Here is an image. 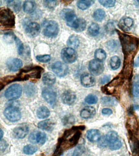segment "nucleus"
<instances>
[{"instance_id":"29","label":"nucleus","mask_w":139,"mask_h":156,"mask_svg":"<svg viewBox=\"0 0 139 156\" xmlns=\"http://www.w3.org/2000/svg\"><path fill=\"white\" fill-rule=\"evenodd\" d=\"M100 27L98 24L93 23L89 27L88 32L89 35L91 36H96L98 35L99 32Z\"/></svg>"},{"instance_id":"16","label":"nucleus","mask_w":139,"mask_h":156,"mask_svg":"<svg viewBox=\"0 0 139 156\" xmlns=\"http://www.w3.org/2000/svg\"><path fill=\"white\" fill-rule=\"evenodd\" d=\"M7 66L11 71H18L22 67L23 62L21 60L18 58H9L7 61Z\"/></svg>"},{"instance_id":"1","label":"nucleus","mask_w":139,"mask_h":156,"mask_svg":"<svg viewBox=\"0 0 139 156\" xmlns=\"http://www.w3.org/2000/svg\"><path fill=\"white\" fill-rule=\"evenodd\" d=\"M85 129L84 126H80L64 130L58 139L53 156H60L65 151L76 146Z\"/></svg>"},{"instance_id":"27","label":"nucleus","mask_w":139,"mask_h":156,"mask_svg":"<svg viewBox=\"0 0 139 156\" xmlns=\"http://www.w3.org/2000/svg\"><path fill=\"white\" fill-rule=\"evenodd\" d=\"M67 44L68 46L71 48H77L79 47L80 44V41L77 36L72 35L69 37L67 41Z\"/></svg>"},{"instance_id":"46","label":"nucleus","mask_w":139,"mask_h":156,"mask_svg":"<svg viewBox=\"0 0 139 156\" xmlns=\"http://www.w3.org/2000/svg\"><path fill=\"white\" fill-rule=\"evenodd\" d=\"M8 144L7 141L4 140H1L0 142V149L1 152H3L5 151L8 147Z\"/></svg>"},{"instance_id":"21","label":"nucleus","mask_w":139,"mask_h":156,"mask_svg":"<svg viewBox=\"0 0 139 156\" xmlns=\"http://www.w3.org/2000/svg\"><path fill=\"white\" fill-rule=\"evenodd\" d=\"M38 128L46 131H51L53 130L55 126V123L53 120L51 119L40 122L38 125Z\"/></svg>"},{"instance_id":"9","label":"nucleus","mask_w":139,"mask_h":156,"mask_svg":"<svg viewBox=\"0 0 139 156\" xmlns=\"http://www.w3.org/2000/svg\"><path fill=\"white\" fill-rule=\"evenodd\" d=\"M42 97L45 101L52 107H54L57 103V94L54 89L52 88H44L42 90Z\"/></svg>"},{"instance_id":"45","label":"nucleus","mask_w":139,"mask_h":156,"mask_svg":"<svg viewBox=\"0 0 139 156\" xmlns=\"http://www.w3.org/2000/svg\"><path fill=\"white\" fill-rule=\"evenodd\" d=\"M16 35H14L13 33H7L4 36V40L8 42H12L13 40H14Z\"/></svg>"},{"instance_id":"48","label":"nucleus","mask_w":139,"mask_h":156,"mask_svg":"<svg viewBox=\"0 0 139 156\" xmlns=\"http://www.w3.org/2000/svg\"><path fill=\"white\" fill-rule=\"evenodd\" d=\"M111 79L110 75H105L102 78H101V84H104L109 81Z\"/></svg>"},{"instance_id":"12","label":"nucleus","mask_w":139,"mask_h":156,"mask_svg":"<svg viewBox=\"0 0 139 156\" xmlns=\"http://www.w3.org/2000/svg\"><path fill=\"white\" fill-rule=\"evenodd\" d=\"M89 70L93 75L98 76L102 74L104 70V66L102 62L97 60L90 61L89 65Z\"/></svg>"},{"instance_id":"53","label":"nucleus","mask_w":139,"mask_h":156,"mask_svg":"<svg viewBox=\"0 0 139 156\" xmlns=\"http://www.w3.org/2000/svg\"><path fill=\"white\" fill-rule=\"evenodd\" d=\"M137 1V2L139 3V1Z\"/></svg>"},{"instance_id":"36","label":"nucleus","mask_w":139,"mask_h":156,"mask_svg":"<svg viewBox=\"0 0 139 156\" xmlns=\"http://www.w3.org/2000/svg\"><path fill=\"white\" fill-rule=\"evenodd\" d=\"M85 151V147L82 145L78 146L75 149L71 156H81Z\"/></svg>"},{"instance_id":"52","label":"nucleus","mask_w":139,"mask_h":156,"mask_svg":"<svg viewBox=\"0 0 139 156\" xmlns=\"http://www.w3.org/2000/svg\"><path fill=\"white\" fill-rule=\"evenodd\" d=\"M86 156H92L90 155H86Z\"/></svg>"},{"instance_id":"2","label":"nucleus","mask_w":139,"mask_h":156,"mask_svg":"<svg viewBox=\"0 0 139 156\" xmlns=\"http://www.w3.org/2000/svg\"><path fill=\"white\" fill-rule=\"evenodd\" d=\"M43 68L38 66H29L20 70L15 76H10L11 83L17 81H24L30 79H39L41 78Z\"/></svg>"},{"instance_id":"31","label":"nucleus","mask_w":139,"mask_h":156,"mask_svg":"<svg viewBox=\"0 0 139 156\" xmlns=\"http://www.w3.org/2000/svg\"><path fill=\"white\" fill-rule=\"evenodd\" d=\"M105 15V12L103 10L98 9L95 11L93 16L95 20L98 22H101L104 19Z\"/></svg>"},{"instance_id":"44","label":"nucleus","mask_w":139,"mask_h":156,"mask_svg":"<svg viewBox=\"0 0 139 156\" xmlns=\"http://www.w3.org/2000/svg\"><path fill=\"white\" fill-rule=\"evenodd\" d=\"M25 92L28 95H32L35 91V87L32 84H28L25 87Z\"/></svg>"},{"instance_id":"22","label":"nucleus","mask_w":139,"mask_h":156,"mask_svg":"<svg viewBox=\"0 0 139 156\" xmlns=\"http://www.w3.org/2000/svg\"><path fill=\"white\" fill-rule=\"evenodd\" d=\"M96 113V109L93 107H86L82 110L80 114L82 118L88 119L94 116Z\"/></svg>"},{"instance_id":"42","label":"nucleus","mask_w":139,"mask_h":156,"mask_svg":"<svg viewBox=\"0 0 139 156\" xmlns=\"http://www.w3.org/2000/svg\"><path fill=\"white\" fill-rule=\"evenodd\" d=\"M36 58L39 62L42 63H47L50 61L51 57L50 55H38L36 56Z\"/></svg>"},{"instance_id":"39","label":"nucleus","mask_w":139,"mask_h":156,"mask_svg":"<svg viewBox=\"0 0 139 156\" xmlns=\"http://www.w3.org/2000/svg\"><path fill=\"white\" fill-rule=\"evenodd\" d=\"M99 2L104 7L109 8L113 7L115 5L116 1L114 0H100Z\"/></svg>"},{"instance_id":"14","label":"nucleus","mask_w":139,"mask_h":156,"mask_svg":"<svg viewBox=\"0 0 139 156\" xmlns=\"http://www.w3.org/2000/svg\"><path fill=\"white\" fill-rule=\"evenodd\" d=\"M29 128L26 124H22L17 126L13 130V135L17 139H22L25 138L28 133Z\"/></svg>"},{"instance_id":"49","label":"nucleus","mask_w":139,"mask_h":156,"mask_svg":"<svg viewBox=\"0 0 139 156\" xmlns=\"http://www.w3.org/2000/svg\"><path fill=\"white\" fill-rule=\"evenodd\" d=\"M102 114L105 115H109L113 113L112 110L108 108H104L102 110Z\"/></svg>"},{"instance_id":"20","label":"nucleus","mask_w":139,"mask_h":156,"mask_svg":"<svg viewBox=\"0 0 139 156\" xmlns=\"http://www.w3.org/2000/svg\"><path fill=\"white\" fill-rule=\"evenodd\" d=\"M86 137L89 141L92 142H97L101 140V133L97 129H91L86 133Z\"/></svg>"},{"instance_id":"51","label":"nucleus","mask_w":139,"mask_h":156,"mask_svg":"<svg viewBox=\"0 0 139 156\" xmlns=\"http://www.w3.org/2000/svg\"><path fill=\"white\" fill-rule=\"evenodd\" d=\"M4 135V133L2 130V129H1V131H0V137H1V140H2V137Z\"/></svg>"},{"instance_id":"8","label":"nucleus","mask_w":139,"mask_h":156,"mask_svg":"<svg viewBox=\"0 0 139 156\" xmlns=\"http://www.w3.org/2000/svg\"><path fill=\"white\" fill-rule=\"evenodd\" d=\"M22 93V87L19 84H14L10 85L6 90L5 96L7 99L13 101L20 97Z\"/></svg>"},{"instance_id":"13","label":"nucleus","mask_w":139,"mask_h":156,"mask_svg":"<svg viewBox=\"0 0 139 156\" xmlns=\"http://www.w3.org/2000/svg\"><path fill=\"white\" fill-rule=\"evenodd\" d=\"M52 70L58 76L63 77L68 73L69 68L65 63L60 62H56L52 65Z\"/></svg>"},{"instance_id":"38","label":"nucleus","mask_w":139,"mask_h":156,"mask_svg":"<svg viewBox=\"0 0 139 156\" xmlns=\"http://www.w3.org/2000/svg\"><path fill=\"white\" fill-rule=\"evenodd\" d=\"M97 96L94 94L89 95L85 99V102L90 105L95 104L97 103Z\"/></svg>"},{"instance_id":"41","label":"nucleus","mask_w":139,"mask_h":156,"mask_svg":"<svg viewBox=\"0 0 139 156\" xmlns=\"http://www.w3.org/2000/svg\"><path fill=\"white\" fill-rule=\"evenodd\" d=\"M122 146V143L120 140H117L113 143L109 144V148L112 151H116L119 149Z\"/></svg>"},{"instance_id":"50","label":"nucleus","mask_w":139,"mask_h":156,"mask_svg":"<svg viewBox=\"0 0 139 156\" xmlns=\"http://www.w3.org/2000/svg\"><path fill=\"white\" fill-rule=\"evenodd\" d=\"M134 65L135 67H139V57H137L134 63Z\"/></svg>"},{"instance_id":"15","label":"nucleus","mask_w":139,"mask_h":156,"mask_svg":"<svg viewBox=\"0 0 139 156\" xmlns=\"http://www.w3.org/2000/svg\"><path fill=\"white\" fill-rule=\"evenodd\" d=\"M25 30L29 36L34 37L39 34L41 27L39 24L36 22H30L25 26Z\"/></svg>"},{"instance_id":"19","label":"nucleus","mask_w":139,"mask_h":156,"mask_svg":"<svg viewBox=\"0 0 139 156\" xmlns=\"http://www.w3.org/2000/svg\"><path fill=\"white\" fill-rule=\"evenodd\" d=\"M134 24L133 20L129 17H124L119 21V27L124 31H128L132 28Z\"/></svg>"},{"instance_id":"11","label":"nucleus","mask_w":139,"mask_h":156,"mask_svg":"<svg viewBox=\"0 0 139 156\" xmlns=\"http://www.w3.org/2000/svg\"><path fill=\"white\" fill-rule=\"evenodd\" d=\"M29 140L31 143L43 145L47 140V135L45 133L36 130L30 134Z\"/></svg>"},{"instance_id":"23","label":"nucleus","mask_w":139,"mask_h":156,"mask_svg":"<svg viewBox=\"0 0 139 156\" xmlns=\"http://www.w3.org/2000/svg\"><path fill=\"white\" fill-rule=\"evenodd\" d=\"M42 80L45 85L52 86L55 83L56 77L52 73H47L43 74Z\"/></svg>"},{"instance_id":"35","label":"nucleus","mask_w":139,"mask_h":156,"mask_svg":"<svg viewBox=\"0 0 139 156\" xmlns=\"http://www.w3.org/2000/svg\"><path fill=\"white\" fill-rule=\"evenodd\" d=\"M102 101L104 105L108 106L115 105L116 104L117 101L114 98L104 97L102 98Z\"/></svg>"},{"instance_id":"33","label":"nucleus","mask_w":139,"mask_h":156,"mask_svg":"<svg viewBox=\"0 0 139 156\" xmlns=\"http://www.w3.org/2000/svg\"><path fill=\"white\" fill-rule=\"evenodd\" d=\"M75 117L73 115H67L63 118L62 122L63 125L67 126L72 125L75 122Z\"/></svg>"},{"instance_id":"34","label":"nucleus","mask_w":139,"mask_h":156,"mask_svg":"<svg viewBox=\"0 0 139 156\" xmlns=\"http://www.w3.org/2000/svg\"><path fill=\"white\" fill-rule=\"evenodd\" d=\"M38 149L36 146L28 144L26 145L24 147L23 151L25 154L32 155L37 152Z\"/></svg>"},{"instance_id":"24","label":"nucleus","mask_w":139,"mask_h":156,"mask_svg":"<svg viewBox=\"0 0 139 156\" xmlns=\"http://www.w3.org/2000/svg\"><path fill=\"white\" fill-rule=\"evenodd\" d=\"M36 114L38 118L43 119L48 118L50 114V112L47 107L42 106L39 107L37 110Z\"/></svg>"},{"instance_id":"10","label":"nucleus","mask_w":139,"mask_h":156,"mask_svg":"<svg viewBox=\"0 0 139 156\" xmlns=\"http://www.w3.org/2000/svg\"><path fill=\"white\" fill-rule=\"evenodd\" d=\"M61 56L63 61L66 63H74L78 58V54L71 48H66L62 50Z\"/></svg>"},{"instance_id":"4","label":"nucleus","mask_w":139,"mask_h":156,"mask_svg":"<svg viewBox=\"0 0 139 156\" xmlns=\"http://www.w3.org/2000/svg\"><path fill=\"white\" fill-rule=\"evenodd\" d=\"M15 15L9 8H4L0 11V24L5 29H14L15 27Z\"/></svg>"},{"instance_id":"30","label":"nucleus","mask_w":139,"mask_h":156,"mask_svg":"<svg viewBox=\"0 0 139 156\" xmlns=\"http://www.w3.org/2000/svg\"><path fill=\"white\" fill-rule=\"evenodd\" d=\"M120 59L118 56H113L111 58L110 61V65L112 69L113 70L118 69L120 66Z\"/></svg>"},{"instance_id":"17","label":"nucleus","mask_w":139,"mask_h":156,"mask_svg":"<svg viewBox=\"0 0 139 156\" xmlns=\"http://www.w3.org/2000/svg\"><path fill=\"white\" fill-rule=\"evenodd\" d=\"M76 99V95L74 91L71 90H67L64 91L62 94V101L63 103L68 105L73 104L75 102Z\"/></svg>"},{"instance_id":"18","label":"nucleus","mask_w":139,"mask_h":156,"mask_svg":"<svg viewBox=\"0 0 139 156\" xmlns=\"http://www.w3.org/2000/svg\"><path fill=\"white\" fill-rule=\"evenodd\" d=\"M82 85L86 87H92L95 85L96 80L92 75L88 73L82 74L80 78Z\"/></svg>"},{"instance_id":"26","label":"nucleus","mask_w":139,"mask_h":156,"mask_svg":"<svg viewBox=\"0 0 139 156\" xmlns=\"http://www.w3.org/2000/svg\"><path fill=\"white\" fill-rule=\"evenodd\" d=\"M118 133L116 131H111L107 133L105 139L107 141V143L109 144L113 143L118 140Z\"/></svg>"},{"instance_id":"28","label":"nucleus","mask_w":139,"mask_h":156,"mask_svg":"<svg viewBox=\"0 0 139 156\" xmlns=\"http://www.w3.org/2000/svg\"><path fill=\"white\" fill-rule=\"evenodd\" d=\"M95 1H91V0H86V1H78L77 5L78 7L80 9L85 10L89 8L91 5H92Z\"/></svg>"},{"instance_id":"32","label":"nucleus","mask_w":139,"mask_h":156,"mask_svg":"<svg viewBox=\"0 0 139 156\" xmlns=\"http://www.w3.org/2000/svg\"><path fill=\"white\" fill-rule=\"evenodd\" d=\"M94 55L96 60L101 62L104 61L107 57L105 52L102 49L96 50L95 52Z\"/></svg>"},{"instance_id":"25","label":"nucleus","mask_w":139,"mask_h":156,"mask_svg":"<svg viewBox=\"0 0 139 156\" xmlns=\"http://www.w3.org/2000/svg\"><path fill=\"white\" fill-rule=\"evenodd\" d=\"M23 8L25 13H31L35 10L36 8V4L33 1H25L24 2Z\"/></svg>"},{"instance_id":"40","label":"nucleus","mask_w":139,"mask_h":156,"mask_svg":"<svg viewBox=\"0 0 139 156\" xmlns=\"http://www.w3.org/2000/svg\"><path fill=\"white\" fill-rule=\"evenodd\" d=\"M14 41H15L16 46H17L18 52L19 55H21L24 51V46L21 40L15 36L14 38Z\"/></svg>"},{"instance_id":"3","label":"nucleus","mask_w":139,"mask_h":156,"mask_svg":"<svg viewBox=\"0 0 139 156\" xmlns=\"http://www.w3.org/2000/svg\"><path fill=\"white\" fill-rule=\"evenodd\" d=\"M119 38L123 52L126 58L132 57L138 48L139 39L132 35L123 34H119Z\"/></svg>"},{"instance_id":"5","label":"nucleus","mask_w":139,"mask_h":156,"mask_svg":"<svg viewBox=\"0 0 139 156\" xmlns=\"http://www.w3.org/2000/svg\"><path fill=\"white\" fill-rule=\"evenodd\" d=\"M61 17L66 22L67 25L75 30L77 29L80 23V18L77 17L75 12L70 9H64L60 12Z\"/></svg>"},{"instance_id":"43","label":"nucleus","mask_w":139,"mask_h":156,"mask_svg":"<svg viewBox=\"0 0 139 156\" xmlns=\"http://www.w3.org/2000/svg\"><path fill=\"white\" fill-rule=\"evenodd\" d=\"M57 1H43V4L45 7L52 9L54 8L57 6Z\"/></svg>"},{"instance_id":"6","label":"nucleus","mask_w":139,"mask_h":156,"mask_svg":"<svg viewBox=\"0 0 139 156\" xmlns=\"http://www.w3.org/2000/svg\"><path fill=\"white\" fill-rule=\"evenodd\" d=\"M4 114L6 118L12 122H17L21 118V113L16 105H10L5 109Z\"/></svg>"},{"instance_id":"37","label":"nucleus","mask_w":139,"mask_h":156,"mask_svg":"<svg viewBox=\"0 0 139 156\" xmlns=\"http://www.w3.org/2000/svg\"><path fill=\"white\" fill-rule=\"evenodd\" d=\"M8 4L9 6H11L14 9L16 12L20 10L21 1H7Z\"/></svg>"},{"instance_id":"7","label":"nucleus","mask_w":139,"mask_h":156,"mask_svg":"<svg viewBox=\"0 0 139 156\" xmlns=\"http://www.w3.org/2000/svg\"><path fill=\"white\" fill-rule=\"evenodd\" d=\"M59 28L58 23L53 20H49L45 23L43 34L48 37H54L59 33Z\"/></svg>"},{"instance_id":"47","label":"nucleus","mask_w":139,"mask_h":156,"mask_svg":"<svg viewBox=\"0 0 139 156\" xmlns=\"http://www.w3.org/2000/svg\"><path fill=\"white\" fill-rule=\"evenodd\" d=\"M133 94L134 97H139V84L134 85L133 88Z\"/></svg>"}]
</instances>
